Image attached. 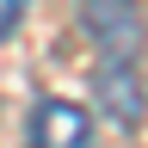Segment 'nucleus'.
Listing matches in <instances>:
<instances>
[{"instance_id": "7ed1b4c3", "label": "nucleus", "mask_w": 148, "mask_h": 148, "mask_svg": "<svg viewBox=\"0 0 148 148\" xmlns=\"http://www.w3.org/2000/svg\"><path fill=\"white\" fill-rule=\"evenodd\" d=\"M99 105L111 111L117 123H142V80H136V62H99Z\"/></svg>"}, {"instance_id": "f03ea898", "label": "nucleus", "mask_w": 148, "mask_h": 148, "mask_svg": "<svg viewBox=\"0 0 148 148\" xmlns=\"http://www.w3.org/2000/svg\"><path fill=\"white\" fill-rule=\"evenodd\" d=\"M31 148H92V111L74 99H43L31 111Z\"/></svg>"}, {"instance_id": "f257e3e1", "label": "nucleus", "mask_w": 148, "mask_h": 148, "mask_svg": "<svg viewBox=\"0 0 148 148\" xmlns=\"http://www.w3.org/2000/svg\"><path fill=\"white\" fill-rule=\"evenodd\" d=\"M80 25H86L92 43H99L105 62H136V49H142V18H136L130 0H86Z\"/></svg>"}]
</instances>
